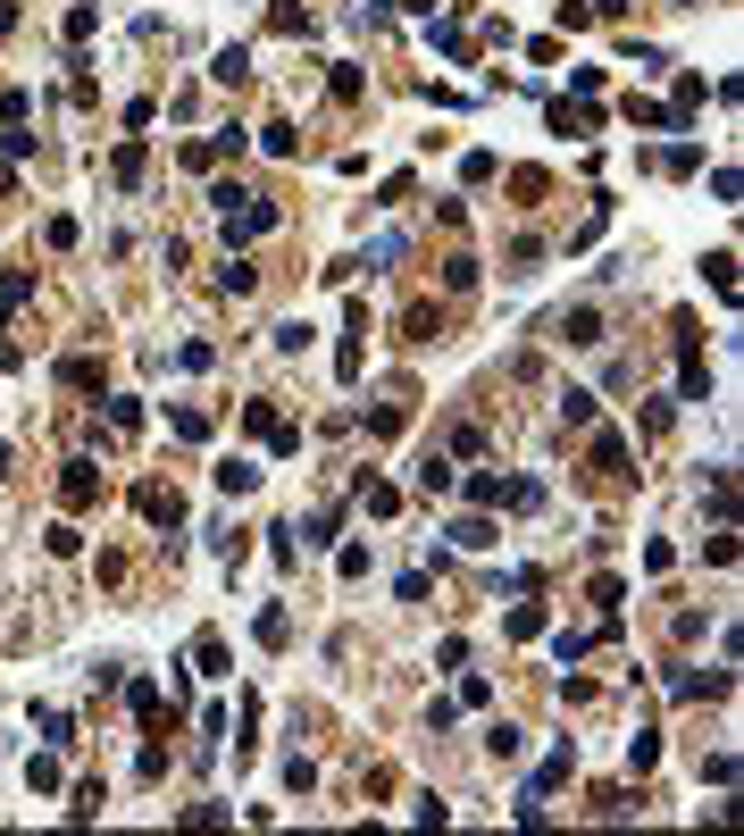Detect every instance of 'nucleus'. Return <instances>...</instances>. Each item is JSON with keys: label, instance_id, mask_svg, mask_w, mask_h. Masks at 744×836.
<instances>
[{"label": "nucleus", "instance_id": "obj_32", "mask_svg": "<svg viewBox=\"0 0 744 836\" xmlns=\"http://www.w3.org/2000/svg\"><path fill=\"white\" fill-rule=\"evenodd\" d=\"M494 176H502L494 151H469V159H460V184H494Z\"/></svg>", "mask_w": 744, "mask_h": 836}, {"label": "nucleus", "instance_id": "obj_17", "mask_svg": "<svg viewBox=\"0 0 744 836\" xmlns=\"http://www.w3.org/2000/svg\"><path fill=\"white\" fill-rule=\"evenodd\" d=\"M653 761H661V728H636V736H627V770H653Z\"/></svg>", "mask_w": 744, "mask_h": 836}, {"label": "nucleus", "instance_id": "obj_9", "mask_svg": "<svg viewBox=\"0 0 744 836\" xmlns=\"http://www.w3.org/2000/svg\"><path fill=\"white\" fill-rule=\"evenodd\" d=\"M143 168H151V151H143V143H118V151H109V176H118L126 193L143 184Z\"/></svg>", "mask_w": 744, "mask_h": 836}, {"label": "nucleus", "instance_id": "obj_25", "mask_svg": "<svg viewBox=\"0 0 744 836\" xmlns=\"http://www.w3.org/2000/svg\"><path fill=\"white\" fill-rule=\"evenodd\" d=\"M452 544L460 552H485V544H494V519H452Z\"/></svg>", "mask_w": 744, "mask_h": 836}, {"label": "nucleus", "instance_id": "obj_41", "mask_svg": "<svg viewBox=\"0 0 744 836\" xmlns=\"http://www.w3.org/2000/svg\"><path fill=\"white\" fill-rule=\"evenodd\" d=\"M435 51H444L452 67H469V34H460V26H435Z\"/></svg>", "mask_w": 744, "mask_h": 836}, {"label": "nucleus", "instance_id": "obj_1", "mask_svg": "<svg viewBox=\"0 0 744 836\" xmlns=\"http://www.w3.org/2000/svg\"><path fill=\"white\" fill-rule=\"evenodd\" d=\"M209 201H218V226H226V251H235V243H260L268 226H276V201H260V193H243L235 176H226V184H209Z\"/></svg>", "mask_w": 744, "mask_h": 836}, {"label": "nucleus", "instance_id": "obj_38", "mask_svg": "<svg viewBox=\"0 0 744 836\" xmlns=\"http://www.w3.org/2000/svg\"><path fill=\"white\" fill-rule=\"evenodd\" d=\"M26 118H34V92L9 84V92H0V126H26Z\"/></svg>", "mask_w": 744, "mask_h": 836}, {"label": "nucleus", "instance_id": "obj_39", "mask_svg": "<svg viewBox=\"0 0 744 836\" xmlns=\"http://www.w3.org/2000/svg\"><path fill=\"white\" fill-rule=\"evenodd\" d=\"M268 343H276V352H310V327H301V318H285V327H268Z\"/></svg>", "mask_w": 744, "mask_h": 836}, {"label": "nucleus", "instance_id": "obj_47", "mask_svg": "<svg viewBox=\"0 0 744 836\" xmlns=\"http://www.w3.org/2000/svg\"><path fill=\"white\" fill-rule=\"evenodd\" d=\"M586 594L602 602V619H611V611H619V594H627V586H619V577H611V569H602V577H594V586H586Z\"/></svg>", "mask_w": 744, "mask_h": 836}, {"label": "nucleus", "instance_id": "obj_40", "mask_svg": "<svg viewBox=\"0 0 744 836\" xmlns=\"http://www.w3.org/2000/svg\"><path fill=\"white\" fill-rule=\"evenodd\" d=\"M101 803H109V795H101V778H84V786H76V803H67V820H92Z\"/></svg>", "mask_w": 744, "mask_h": 836}, {"label": "nucleus", "instance_id": "obj_3", "mask_svg": "<svg viewBox=\"0 0 744 836\" xmlns=\"http://www.w3.org/2000/svg\"><path fill=\"white\" fill-rule=\"evenodd\" d=\"M59 502L92 510V502H101V469H92V460H67V469H59Z\"/></svg>", "mask_w": 744, "mask_h": 836}, {"label": "nucleus", "instance_id": "obj_48", "mask_svg": "<svg viewBox=\"0 0 744 836\" xmlns=\"http://www.w3.org/2000/svg\"><path fill=\"white\" fill-rule=\"evenodd\" d=\"M327 92H335V101H360V67H343V59H335V76H327Z\"/></svg>", "mask_w": 744, "mask_h": 836}, {"label": "nucleus", "instance_id": "obj_33", "mask_svg": "<svg viewBox=\"0 0 744 836\" xmlns=\"http://www.w3.org/2000/svg\"><path fill=\"white\" fill-rule=\"evenodd\" d=\"M703 268H711V285H719V301H736V251H711Z\"/></svg>", "mask_w": 744, "mask_h": 836}, {"label": "nucleus", "instance_id": "obj_31", "mask_svg": "<svg viewBox=\"0 0 744 836\" xmlns=\"http://www.w3.org/2000/svg\"><path fill=\"white\" fill-rule=\"evenodd\" d=\"M502 502H510V510H544V485H536V477H510Z\"/></svg>", "mask_w": 744, "mask_h": 836}, {"label": "nucleus", "instance_id": "obj_42", "mask_svg": "<svg viewBox=\"0 0 744 836\" xmlns=\"http://www.w3.org/2000/svg\"><path fill=\"white\" fill-rule=\"evenodd\" d=\"M335 527H343V510H318V519L301 527V544H335Z\"/></svg>", "mask_w": 744, "mask_h": 836}, {"label": "nucleus", "instance_id": "obj_20", "mask_svg": "<svg viewBox=\"0 0 744 836\" xmlns=\"http://www.w3.org/2000/svg\"><path fill=\"white\" fill-rule=\"evenodd\" d=\"M59 385H67V393H92V385H101V360H84V352L59 360Z\"/></svg>", "mask_w": 744, "mask_h": 836}, {"label": "nucleus", "instance_id": "obj_43", "mask_svg": "<svg viewBox=\"0 0 744 836\" xmlns=\"http://www.w3.org/2000/svg\"><path fill=\"white\" fill-rule=\"evenodd\" d=\"M184 168L209 176V168H218V143H209V134H201V143H184Z\"/></svg>", "mask_w": 744, "mask_h": 836}, {"label": "nucleus", "instance_id": "obj_16", "mask_svg": "<svg viewBox=\"0 0 744 836\" xmlns=\"http://www.w3.org/2000/svg\"><path fill=\"white\" fill-rule=\"evenodd\" d=\"M627 118H636V126H661V134H678V126H686L678 109H661V101H636V92H627Z\"/></svg>", "mask_w": 744, "mask_h": 836}, {"label": "nucleus", "instance_id": "obj_11", "mask_svg": "<svg viewBox=\"0 0 744 836\" xmlns=\"http://www.w3.org/2000/svg\"><path fill=\"white\" fill-rule=\"evenodd\" d=\"M360 502H368V519H393V510H402V485H385V477H360Z\"/></svg>", "mask_w": 744, "mask_h": 836}, {"label": "nucleus", "instance_id": "obj_36", "mask_svg": "<svg viewBox=\"0 0 744 836\" xmlns=\"http://www.w3.org/2000/svg\"><path fill=\"white\" fill-rule=\"evenodd\" d=\"M460 494H469V502H477V510H494V502H502V477H494V469H477V477H469V485H460Z\"/></svg>", "mask_w": 744, "mask_h": 836}, {"label": "nucleus", "instance_id": "obj_5", "mask_svg": "<svg viewBox=\"0 0 744 836\" xmlns=\"http://www.w3.org/2000/svg\"><path fill=\"white\" fill-rule=\"evenodd\" d=\"M736 678L728 669H678V678H669V694H678V703H703V694H728Z\"/></svg>", "mask_w": 744, "mask_h": 836}, {"label": "nucleus", "instance_id": "obj_30", "mask_svg": "<svg viewBox=\"0 0 744 836\" xmlns=\"http://www.w3.org/2000/svg\"><path fill=\"white\" fill-rule=\"evenodd\" d=\"M502 627H510V636H519V644H527V636H544V602H519V611H510Z\"/></svg>", "mask_w": 744, "mask_h": 836}, {"label": "nucleus", "instance_id": "obj_8", "mask_svg": "<svg viewBox=\"0 0 744 836\" xmlns=\"http://www.w3.org/2000/svg\"><path fill=\"white\" fill-rule=\"evenodd\" d=\"M209 477H218V494H260V460H218V469H209Z\"/></svg>", "mask_w": 744, "mask_h": 836}, {"label": "nucleus", "instance_id": "obj_10", "mask_svg": "<svg viewBox=\"0 0 744 836\" xmlns=\"http://www.w3.org/2000/svg\"><path fill=\"white\" fill-rule=\"evenodd\" d=\"M569 778H577V753L561 745V753H552V761H544L536 778H527V795H552V786H569Z\"/></svg>", "mask_w": 744, "mask_h": 836}, {"label": "nucleus", "instance_id": "obj_19", "mask_svg": "<svg viewBox=\"0 0 744 836\" xmlns=\"http://www.w3.org/2000/svg\"><path fill=\"white\" fill-rule=\"evenodd\" d=\"M485 753H494V761H519V753H527V736L510 728V719H494V728H485Z\"/></svg>", "mask_w": 744, "mask_h": 836}, {"label": "nucleus", "instance_id": "obj_21", "mask_svg": "<svg viewBox=\"0 0 744 836\" xmlns=\"http://www.w3.org/2000/svg\"><path fill=\"white\" fill-rule=\"evenodd\" d=\"M92 26H101V0H76V9H67V42L84 51V42H92Z\"/></svg>", "mask_w": 744, "mask_h": 836}, {"label": "nucleus", "instance_id": "obj_4", "mask_svg": "<svg viewBox=\"0 0 744 836\" xmlns=\"http://www.w3.org/2000/svg\"><path fill=\"white\" fill-rule=\"evenodd\" d=\"M134 510H143L151 527H184V494L176 485H134Z\"/></svg>", "mask_w": 744, "mask_h": 836}, {"label": "nucleus", "instance_id": "obj_51", "mask_svg": "<svg viewBox=\"0 0 744 836\" xmlns=\"http://www.w3.org/2000/svg\"><path fill=\"white\" fill-rule=\"evenodd\" d=\"M0 469H9V444H0Z\"/></svg>", "mask_w": 744, "mask_h": 836}, {"label": "nucleus", "instance_id": "obj_26", "mask_svg": "<svg viewBox=\"0 0 744 836\" xmlns=\"http://www.w3.org/2000/svg\"><path fill=\"white\" fill-rule=\"evenodd\" d=\"M444 293H477V260H469V251H452V260H444Z\"/></svg>", "mask_w": 744, "mask_h": 836}, {"label": "nucleus", "instance_id": "obj_49", "mask_svg": "<svg viewBox=\"0 0 744 836\" xmlns=\"http://www.w3.org/2000/svg\"><path fill=\"white\" fill-rule=\"evenodd\" d=\"M42 544H51V552H59V561H76V552H84V536H76V527H67V519H59V527H51V536H42Z\"/></svg>", "mask_w": 744, "mask_h": 836}, {"label": "nucleus", "instance_id": "obj_2", "mask_svg": "<svg viewBox=\"0 0 744 836\" xmlns=\"http://www.w3.org/2000/svg\"><path fill=\"white\" fill-rule=\"evenodd\" d=\"M243 427L260 435L276 460H293V452H301V427H285V418H276V402H243Z\"/></svg>", "mask_w": 744, "mask_h": 836}, {"label": "nucleus", "instance_id": "obj_24", "mask_svg": "<svg viewBox=\"0 0 744 836\" xmlns=\"http://www.w3.org/2000/svg\"><path fill=\"white\" fill-rule=\"evenodd\" d=\"M251 636H260V644H268V653H276V644H285V636H293V619H285V611H276V602H268V611H260V619H251Z\"/></svg>", "mask_w": 744, "mask_h": 836}, {"label": "nucleus", "instance_id": "obj_28", "mask_svg": "<svg viewBox=\"0 0 744 836\" xmlns=\"http://www.w3.org/2000/svg\"><path fill=\"white\" fill-rule=\"evenodd\" d=\"M260 143H268L276 159H293V151H301V134H293V118H268V126H260Z\"/></svg>", "mask_w": 744, "mask_h": 836}, {"label": "nucleus", "instance_id": "obj_22", "mask_svg": "<svg viewBox=\"0 0 744 836\" xmlns=\"http://www.w3.org/2000/svg\"><path fill=\"white\" fill-rule=\"evenodd\" d=\"M34 728L51 736V745H76V719H67V711H51V703H34Z\"/></svg>", "mask_w": 744, "mask_h": 836}, {"label": "nucleus", "instance_id": "obj_6", "mask_svg": "<svg viewBox=\"0 0 744 836\" xmlns=\"http://www.w3.org/2000/svg\"><path fill=\"white\" fill-rule=\"evenodd\" d=\"M552 327H561V343H577V352H586V343H602V310H594V301H577V310H561Z\"/></svg>", "mask_w": 744, "mask_h": 836}, {"label": "nucleus", "instance_id": "obj_18", "mask_svg": "<svg viewBox=\"0 0 744 836\" xmlns=\"http://www.w3.org/2000/svg\"><path fill=\"white\" fill-rule=\"evenodd\" d=\"M209 76H218V84H243L251 76V51H243V42H226V51L209 59Z\"/></svg>", "mask_w": 744, "mask_h": 836}, {"label": "nucleus", "instance_id": "obj_35", "mask_svg": "<svg viewBox=\"0 0 744 836\" xmlns=\"http://www.w3.org/2000/svg\"><path fill=\"white\" fill-rule=\"evenodd\" d=\"M26 786H34V795H59V761L34 753V761H26Z\"/></svg>", "mask_w": 744, "mask_h": 836}, {"label": "nucleus", "instance_id": "obj_50", "mask_svg": "<svg viewBox=\"0 0 744 836\" xmlns=\"http://www.w3.org/2000/svg\"><path fill=\"white\" fill-rule=\"evenodd\" d=\"M678 9H703V0H678Z\"/></svg>", "mask_w": 744, "mask_h": 836}, {"label": "nucleus", "instance_id": "obj_27", "mask_svg": "<svg viewBox=\"0 0 744 836\" xmlns=\"http://www.w3.org/2000/svg\"><path fill=\"white\" fill-rule=\"evenodd\" d=\"M193 669H209V678H226V636H193Z\"/></svg>", "mask_w": 744, "mask_h": 836}, {"label": "nucleus", "instance_id": "obj_13", "mask_svg": "<svg viewBox=\"0 0 744 836\" xmlns=\"http://www.w3.org/2000/svg\"><path fill=\"white\" fill-rule=\"evenodd\" d=\"M126 703H134V719H143V728H159V711H168V694H159L151 678H134V686H126Z\"/></svg>", "mask_w": 744, "mask_h": 836}, {"label": "nucleus", "instance_id": "obj_15", "mask_svg": "<svg viewBox=\"0 0 744 836\" xmlns=\"http://www.w3.org/2000/svg\"><path fill=\"white\" fill-rule=\"evenodd\" d=\"M418 494H427V502H435V494H452V460H444V452L418 460Z\"/></svg>", "mask_w": 744, "mask_h": 836}, {"label": "nucleus", "instance_id": "obj_12", "mask_svg": "<svg viewBox=\"0 0 744 836\" xmlns=\"http://www.w3.org/2000/svg\"><path fill=\"white\" fill-rule=\"evenodd\" d=\"M218 293H260V268H251V260H235V251H226V268H218Z\"/></svg>", "mask_w": 744, "mask_h": 836}, {"label": "nucleus", "instance_id": "obj_7", "mask_svg": "<svg viewBox=\"0 0 744 836\" xmlns=\"http://www.w3.org/2000/svg\"><path fill=\"white\" fill-rule=\"evenodd\" d=\"M586 460H594L602 477H627V435H619V427H594V444H586Z\"/></svg>", "mask_w": 744, "mask_h": 836}, {"label": "nucleus", "instance_id": "obj_23", "mask_svg": "<svg viewBox=\"0 0 744 836\" xmlns=\"http://www.w3.org/2000/svg\"><path fill=\"white\" fill-rule=\"evenodd\" d=\"M594 644H602V636H586V627H561V636H552V653H561V669H569V661H586Z\"/></svg>", "mask_w": 744, "mask_h": 836}, {"label": "nucleus", "instance_id": "obj_46", "mask_svg": "<svg viewBox=\"0 0 744 836\" xmlns=\"http://www.w3.org/2000/svg\"><path fill=\"white\" fill-rule=\"evenodd\" d=\"M176 435L184 444H209V410H176Z\"/></svg>", "mask_w": 744, "mask_h": 836}, {"label": "nucleus", "instance_id": "obj_44", "mask_svg": "<svg viewBox=\"0 0 744 836\" xmlns=\"http://www.w3.org/2000/svg\"><path fill=\"white\" fill-rule=\"evenodd\" d=\"M510 193H519V201H544V168H510Z\"/></svg>", "mask_w": 744, "mask_h": 836}, {"label": "nucleus", "instance_id": "obj_14", "mask_svg": "<svg viewBox=\"0 0 744 836\" xmlns=\"http://www.w3.org/2000/svg\"><path fill=\"white\" fill-rule=\"evenodd\" d=\"M653 168L661 176H694L703 168V143H669V151H653Z\"/></svg>", "mask_w": 744, "mask_h": 836}, {"label": "nucleus", "instance_id": "obj_37", "mask_svg": "<svg viewBox=\"0 0 744 836\" xmlns=\"http://www.w3.org/2000/svg\"><path fill=\"white\" fill-rule=\"evenodd\" d=\"M402 343H435V310L418 301V310H402Z\"/></svg>", "mask_w": 744, "mask_h": 836}, {"label": "nucleus", "instance_id": "obj_45", "mask_svg": "<svg viewBox=\"0 0 744 836\" xmlns=\"http://www.w3.org/2000/svg\"><path fill=\"white\" fill-rule=\"evenodd\" d=\"M402 418H410L402 402H385V410H368V435H402Z\"/></svg>", "mask_w": 744, "mask_h": 836}, {"label": "nucleus", "instance_id": "obj_29", "mask_svg": "<svg viewBox=\"0 0 744 836\" xmlns=\"http://www.w3.org/2000/svg\"><path fill=\"white\" fill-rule=\"evenodd\" d=\"M109 427L134 435V427H143V402H134V393H109Z\"/></svg>", "mask_w": 744, "mask_h": 836}, {"label": "nucleus", "instance_id": "obj_34", "mask_svg": "<svg viewBox=\"0 0 744 836\" xmlns=\"http://www.w3.org/2000/svg\"><path fill=\"white\" fill-rule=\"evenodd\" d=\"M561 418H569V427H594V393L569 385V393H561Z\"/></svg>", "mask_w": 744, "mask_h": 836}]
</instances>
